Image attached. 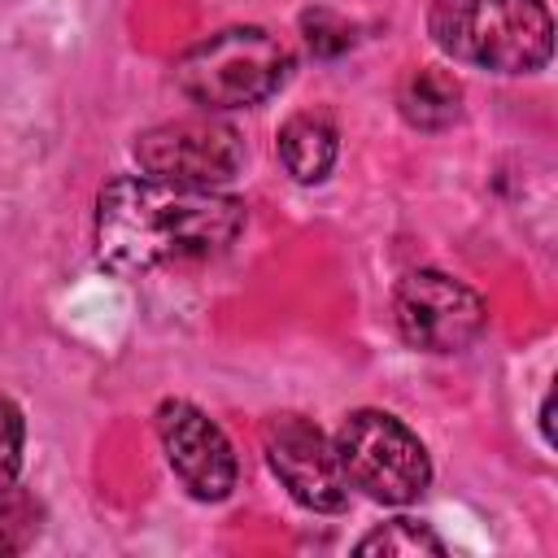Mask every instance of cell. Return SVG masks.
Segmentation results:
<instances>
[{
  "mask_svg": "<svg viewBox=\"0 0 558 558\" xmlns=\"http://www.w3.org/2000/svg\"><path fill=\"white\" fill-rule=\"evenodd\" d=\"M397 113L414 126V131H445L458 122L462 113V83L449 70L436 65H418L401 78L397 87Z\"/></svg>",
  "mask_w": 558,
  "mask_h": 558,
  "instance_id": "10",
  "label": "cell"
},
{
  "mask_svg": "<svg viewBox=\"0 0 558 558\" xmlns=\"http://www.w3.org/2000/svg\"><path fill=\"white\" fill-rule=\"evenodd\" d=\"M157 440H161L170 471L179 475V484L196 501H222L235 488L231 440L192 401H161L157 405Z\"/></svg>",
  "mask_w": 558,
  "mask_h": 558,
  "instance_id": "8",
  "label": "cell"
},
{
  "mask_svg": "<svg viewBox=\"0 0 558 558\" xmlns=\"http://www.w3.org/2000/svg\"><path fill=\"white\" fill-rule=\"evenodd\" d=\"M135 161L153 179L222 187L244 166V140L231 122L179 118V122H161V126H148L144 135H135Z\"/></svg>",
  "mask_w": 558,
  "mask_h": 558,
  "instance_id": "6",
  "label": "cell"
},
{
  "mask_svg": "<svg viewBox=\"0 0 558 558\" xmlns=\"http://www.w3.org/2000/svg\"><path fill=\"white\" fill-rule=\"evenodd\" d=\"M22 445H26V423H22V410L0 397V493L17 480L22 471Z\"/></svg>",
  "mask_w": 558,
  "mask_h": 558,
  "instance_id": "14",
  "label": "cell"
},
{
  "mask_svg": "<svg viewBox=\"0 0 558 558\" xmlns=\"http://www.w3.org/2000/svg\"><path fill=\"white\" fill-rule=\"evenodd\" d=\"M340 135L327 113H292L279 126V161L296 183H323L336 166Z\"/></svg>",
  "mask_w": 558,
  "mask_h": 558,
  "instance_id": "9",
  "label": "cell"
},
{
  "mask_svg": "<svg viewBox=\"0 0 558 558\" xmlns=\"http://www.w3.org/2000/svg\"><path fill=\"white\" fill-rule=\"evenodd\" d=\"M240 231L244 201L222 187L122 174L96 196V257L118 275L214 262L240 240Z\"/></svg>",
  "mask_w": 558,
  "mask_h": 558,
  "instance_id": "1",
  "label": "cell"
},
{
  "mask_svg": "<svg viewBox=\"0 0 558 558\" xmlns=\"http://www.w3.org/2000/svg\"><path fill=\"white\" fill-rule=\"evenodd\" d=\"M392 323L410 349L462 353L480 340L488 310L475 288L445 270H410L392 292Z\"/></svg>",
  "mask_w": 558,
  "mask_h": 558,
  "instance_id": "5",
  "label": "cell"
},
{
  "mask_svg": "<svg viewBox=\"0 0 558 558\" xmlns=\"http://www.w3.org/2000/svg\"><path fill=\"white\" fill-rule=\"evenodd\" d=\"M336 458L344 480L384 506H405L432 484L423 440L388 410H353L336 432Z\"/></svg>",
  "mask_w": 558,
  "mask_h": 558,
  "instance_id": "4",
  "label": "cell"
},
{
  "mask_svg": "<svg viewBox=\"0 0 558 558\" xmlns=\"http://www.w3.org/2000/svg\"><path fill=\"white\" fill-rule=\"evenodd\" d=\"M357 554H384V558H414V554H445V541L418 523V519H392V523H379L375 532H366L357 541Z\"/></svg>",
  "mask_w": 558,
  "mask_h": 558,
  "instance_id": "11",
  "label": "cell"
},
{
  "mask_svg": "<svg viewBox=\"0 0 558 558\" xmlns=\"http://www.w3.org/2000/svg\"><path fill=\"white\" fill-rule=\"evenodd\" d=\"M288 48L262 26H227L174 61L179 92L201 109H248L283 87Z\"/></svg>",
  "mask_w": 558,
  "mask_h": 558,
  "instance_id": "3",
  "label": "cell"
},
{
  "mask_svg": "<svg viewBox=\"0 0 558 558\" xmlns=\"http://www.w3.org/2000/svg\"><path fill=\"white\" fill-rule=\"evenodd\" d=\"M39 536V501L9 484L0 493V554H17Z\"/></svg>",
  "mask_w": 558,
  "mask_h": 558,
  "instance_id": "12",
  "label": "cell"
},
{
  "mask_svg": "<svg viewBox=\"0 0 558 558\" xmlns=\"http://www.w3.org/2000/svg\"><path fill=\"white\" fill-rule=\"evenodd\" d=\"M266 462L288 497L314 514H340L349 506V480L336 445L301 414H275L266 423Z\"/></svg>",
  "mask_w": 558,
  "mask_h": 558,
  "instance_id": "7",
  "label": "cell"
},
{
  "mask_svg": "<svg viewBox=\"0 0 558 558\" xmlns=\"http://www.w3.org/2000/svg\"><path fill=\"white\" fill-rule=\"evenodd\" d=\"M301 31H305V44L314 57H340L353 44V26L344 17H336L331 9H305Z\"/></svg>",
  "mask_w": 558,
  "mask_h": 558,
  "instance_id": "13",
  "label": "cell"
},
{
  "mask_svg": "<svg viewBox=\"0 0 558 558\" xmlns=\"http://www.w3.org/2000/svg\"><path fill=\"white\" fill-rule=\"evenodd\" d=\"M432 44L493 74H532L554 52V17L545 0H432Z\"/></svg>",
  "mask_w": 558,
  "mask_h": 558,
  "instance_id": "2",
  "label": "cell"
}]
</instances>
